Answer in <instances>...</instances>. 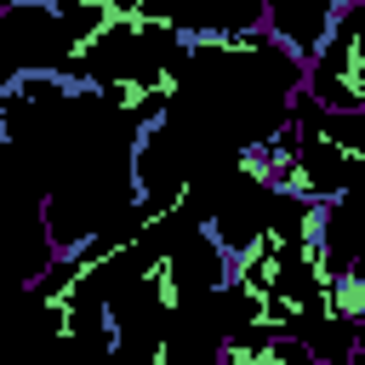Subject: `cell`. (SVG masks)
<instances>
[{
	"mask_svg": "<svg viewBox=\"0 0 365 365\" xmlns=\"http://www.w3.org/2000/svg\"><path fill=\"white\" fill-rule=\"evenodd\" d=\"M0 131L40 188L57 251L114 234L137 205H148L137 182V120L114 114L97 86L68 74H23L0 91Z\"/></svg>",
	"mask_w": 365,
	"mask_h": 365,
	"instance_id": "1",
	"label": "cell"
},
{
	"mask_svg": "<svg viewBox=\"0 0 365 365\" xmlns=\"http://www.w3.org/2000/svg\"><path fill=\"white\" fill-rule=\"evenodd\" d=\"M57 257L51 234H46V205L40 188L29 182L11 137L0 131V319H17L29 308V285L46 274V262Z\"/></svg>",
	"mask_w": 365,
	"mask_h": 365,
	"instance_id": "2",
	"label": "cell"
},
{
	"mask_svg": "<svg viewBox=\"0 0 365 365\" xmlns=\"http://www.w3.org/2000/svg\"><path fill=\"white\" fill-rule=\"evenodd\" d=\"M23 74H68L74 68V29L51 0H11L0 6V91Z\"/></svg>",
	"mask_w": 365,
	"mask_h": 365,
	"instance_id": "3",
	"label": "cell"
},
{
	"mask_svg": "<svg viewBox=\"0 0 365 365\" xmlns=\"http://www.w3.org/2000/svg\"><path fill=\"white\" fill-rule=\"evenodd\" d=\"M302 97L325 114H365V17L348 11L302 57Z\"/></svg>",
	"mask_w": 365,
	"mask_h": 365,
	"instance_id": "4",
	"label": "cell"
},
{
	"mask_svg": "<svg viewBox=\"0 0 365 365\" xmlns=\"http://www.w3.org/2000/svg\"><path fill=\"white\" fill-rule=\"evenodd\" d=\"M143 6H148L160 23H171V29H177V40L268 23V6H262V0H143Z\"/></svg>",
	"mask_w": 365,
	"mask_h": 365,
	"instance_id": "5",
	"label": "cell"
},
{
	"mask_svg": "<svg viewBox=\"0 0 365 365\" xmlns=\"http://www.w3.org/2000/svg\"><path fill=\"white\" fill-rule=\"evenodd\" d=\"M268 6V29L297 51V57H308L319 40H325V29L336 23V17H348V11H359L365 0H262Z\"/></svg>",
	"mask_w": 365,
	"mask_h": 365,
	"instance_id": "6",
	"label": "cell"
}]
</instances>
